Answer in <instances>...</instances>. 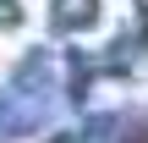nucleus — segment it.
<instances>
[{"instance_id":"obj_1","label":"nucleus","mask_w":148,"mask_h":143,"mask_svg":"<svg viewBox=\"0 0 148 143\" xmlns=\"http://www.w3.org/2000/svg\"><path fill=\"white\" fill-rule=\"evenodd\" d=\"M49 28L55 33H88V28H99V0H55Z\"/></svg>"},{"instance_id":"obj_2","label":"nucleus","mask_w":148,"mask_h":143,"mask_svg":"<svg viewBox=\"0 0 148 143\" xmlns=\"http://www.w3.org/2000/svg\"><path fill=\"white\" fill-rule=\"evenodd\" d=\"M93 77H99V61L82 55V50H71V55H66V94H71L77 105L93 94Z\"/></svg>"},{"instance_id":"obj_3","label":"nucleus","mask_w":148,"mask_h":143,"mask_svg":"<svg viewBox=\"0 0 148 143\" xmlns=\"http://www.w3.org/2000/svg\"><path fill=\"white\" fill-rule=\"evenodd\" d=\"M22 28V6L16 0H0V33H16Z\"/></svg>"}]
</instances>
